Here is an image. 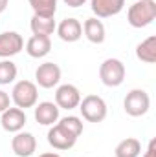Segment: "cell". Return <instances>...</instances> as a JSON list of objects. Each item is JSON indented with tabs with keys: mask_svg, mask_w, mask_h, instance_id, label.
<instances>
[{
	"mask_svg": "<svg viewBox=\"0 0 156 157\" xmlns=\"http://www.w3.org/2000/svg\"><path fill=\"white\" fill-rule=\"evenodd\" d=\"M136 57L142 62H147V64L156 62V37L154 35L147 37L145 40H142L136 46Z\"/></svg>",
	"mask_w": 156,
	"mask_h": 157,
	"instance_id": "obj_18",
	"label": "cell"
},
{
	"mask_svg": "<svg viewBox=\"0 0 156 157\" xmlns=\"http://www.w3.org/2000/svg\"><path fill=\"white\" fill-rule=\"evenodd\" d=\"M123 108H125L127 115H130V117H142L151 108V97H149V93L145 90H140V88L130 90L127 93L125 101H123Z\"/></svg>",
	"mask_w": 156,
	"mask_h": 157,
	"instance_id": "obj_4",
	"label": "cell"
},
{
	"mask_svg": "<svg viewBox=\"0 0 156 157\" xmlns=\"http://www.w3.org/2000/svg\"><path fill=\"white\" fill-rule=\"evenodd\" d=\"M81 102V91L74 84H63L57 88L55 91V104L59 106V110H74L77 108Z\"/></svg>",
	"mask_w": 156,
	"mask_h": 157,
	"instance_id": "obj_7",
	"label": "cell"
},
{
	"mask_svg": "<svg viewBox=\"0 0 156 157\" xmlns=\"http://www.w3.org/2000/svg\"><path fill=\"white\" fill-rule=\"evenodd\" d=\"M35 78H37V84L40 88L50 90V88L59 84V80H61V68L55 62H44V64H40L37 68Z\"/></svg>",
	"mask_w": 156,
	"mask_h": 157,
	"instance_id": "obj_9",
	"label": "cell"
},
{
	"mask_svg": "<svg viewBox=\"0 0 156 157\" xmlns=\"http://www.w3.org/2000/svg\"><path fill=\"white\" fill-rule=\"evenodd\" d=\"M81 115L88 122H103L107 119V102L99 95H86L77 106Z\"/></svg>",
	"mask_w": 156,
	"mask_h": 157,
	"instance_id": "obj_3",
	"label": "cell"
},
{
	"mask_svg": "<svg viewBox=\"0 0 156 157\" xmlns=\"http://www.w3.org/2000/svg\"><path fill=\"white\" fill-rule=\"evenodd\" d=\"M50 49H51V40H50V37H44V35H33L26 42V53L33 59L46 57L50 53Z\"/></svg>",
	"mask_w": 156,
	"mask_h": 157,
	"instance_id": "obj_16",
	"label": "cell"
},
{
	"mask_svg": "<svg viewBox=\"0 0 156 157\" xmlns=\"http://www.w3.org/2000/svg\"><path fill=\"white\" fill-rule=\"evenodd\" d=\"M125 7V0H90V9L96 18H109L121 13Z\"/></svg>",
	"mask_w": 156,
	"mask_h": 157,
	"instance_id": "obj_11",
	"label": "cell"
},
{
	"mask_svg": "<svg viewBox=\"0 0 156 157\" xmlns=\"http://www.w3.org/2000/svg\"><path fill=\"white\" fill-rule=\"evenodd\" d=\"M31 9H33V15H39V17H55V11H57V0H28Z\"/></svg>",
	"mask_w": 156,
	"mask_h": 157,
	"instance_id": "obj_20",
	"label": "cell"
},
{
	"mask_svg": "<svg viewBox=\"0 0 156 157\" xmlns=\"http://www.w3.org/2000/svg\"><path fill=\"white\" fill-rule=\"evenodd\" d=\"M35 121L42 126H53L59 121V106L50 101L35 104Z\"/></svg>",
	"mask_w": 156,
	"mask_h": 157,
	"instance_id": "obj_14",
	"label": "cell"
},
{
	"mask_svg": "<svg viewBox=\"0 0 156 157\" xmlns=\"http://www.w3.org/2000/svg\"><path fill=\"white\" fill-rule=\"evenodd\" d=\"M7 4H9V0H0V13H4V11H6Z\"/></svg>",
	"mask_w": 156,
	"mask_h": 157,
	"instance_id": "obj_26",
	"label": "cell"
},
{
	"mask_svg": "<svg viewBox=\"0 0 156 157\" xmlns=\"http://www.w3.org/2000/svg\"><path fill=\"white\" fill-rule=\"evenodd\" d=\"M142 152V143L136 137H127L121 143H117L114 154L116 157H138Z\"/></svg>",
	"mask_w": 156,
	"mask_h": 157,
	"instance_id": "obj_19",
	"label": "cell"
},
{
	"mask_svg": "<svg viewBox=\"0 0 156 157\" xmlns=\"http://www.w3.org/2000/svg\"><path fill=\"white\" fill-rule=\"evenodd\" d=\"M59 124H61L66 132H70L72 135H76V137H79V135L83 133V121L79 117H76V115H68V117L61 119Z\"/></svg>",
	"mask_w": 156,
	"mask_h": 157,
	"instance_id": "obj_22",
	"label": "cell"
},
{
	"mask_svg": "<svg viewBox=\"0 0 156 157\" xmlns=\"http://www.w3.org/2000/svg\"><path fill=\"white\" fill-rule=\"evenodd\" d=\"M39 157H61L59 154H53V152H46V154H40Z\"/></svg>",
	"mask_w": 156,
	"mask_h": 157,
	"instance_id": "obj_27",
	"label": "cell"
},
{
	"mask_svg": "<svg viewBox=\"0 0 156 157\" xmlns=\"http://www.w3.org/2000/svg\"><path fill=\"white\" fill-rule=\"evenodd\" d=\"M63 2H64L68 7H81L86 0H63Z\"/></svg>",
	"mask_w": 156,
	"mask_h": 157,
	"instance_id": "obj_25",
	"label": "cell"
},
{
	"mask_svg": "<svg viewBox=\"0 0 156 157\" xmlns=\"http://www.w3.org/2000/svg\"><path fill=\"white\" fill-rule=\"evenodd\" d=\"M59 39L63 42H77L81 37H83V26L77 18H64L61 20V24L55 28Z\"/></svg>",
	"mask_w": 156,
	"mask_h": 157,
	"instance_id": "obj_13",
	"label": "cell"
},
{
	"mask_svg": "<svg viewBox=\"0 0 156 157\" xmlns=\"http://www.w3.org/2000/svg\"><path fill=\"white\" fill-rule=\"evenodd\" d=\"M99 78L105 86L116 88L125 80V64L119 59H107L99 66Z\"/></svg>",
	"mask_w": 156,
	"mask_h": 157,
	"instance_id": "obj_5",
	"label": "cell"
},
{
	"mask_svg": "<svg viewBox=\"0 0 156 157\" xmlns=\"http://www.w3.org/2000/svg\"><path fill=\"white\" fill-rule=\"evenodd\" d=\"M30 28L33 31V35H44V37H50L57 24H55V18L53 17H39V15H33L31 17V22H30Z\"/></svg>",
	"mask_w": 156,
	"mask_h": 157,
	"instance_id": "obj_17",
	"label": "cell"
},
{
	"mask_svg": "<svg viewBox=\"0 0 156 157\" xmlns=\"http://www.w3.org/2000/svg\"><path fill=\"white\" fill-rule=\"evenodd\" d=\"M24 49V39L17 31L0 33V59H9Z\"/></svg>",
	"mask_w": 156,
	"mask_h": 157,
	"instance_id": "obj_8",
	"label": "cell"
},
{
	"mask_svg": "<svg viewBox=\"0 0 156 157\" xmlns=\"http://www.w3.org/2000/svg\"><path fill=\"white\" fill-rule=\"evenodd\" d=\"M9 102H11V101H9V95H7L4 90H0V113L9 108Z\"/></svg>",
	"mask_w": 156,
	"mask_h": 157,
	"instance_id": "obj_23",
	"label": "cell"
},
{
	"mask_svg": "<svg viewBox=\"0 0 156 157\" xmlns=\"http://www.w3.org/2000/svg\"><path fill=\"white\" fill-rule=\"evenodd\" d=\"M26 121H28V117H26L24 110H20V108H7L6 112H2V119H0L2 128L11 133L20 132L24 128Z\"/></svg>",
	"mask_w": 156,
	"mask_h": 157,
	"instance_id": "obj_12",
	"label": "cell"
},
{
	"mask_svg": "<svg viewBox=\"0 0 156 157\" xmlns=\"http://www.w3.org/2000/svg\"><path fill=\"white\" fill-rule=\"evenodd\" d=\"M37 99H39V91H37V86L31 80H18L13 86L11 101L15 102L17 108H20V110L33 108L37 104Z\"/></svg>",
	"mask_w": 156,
	"mask_h": 157,
	"instance_id": "obj_2",
	"label": "cell"
},
{
	"mask_svg": "<svg viewBox=\"0 0 156 157\" xmlns=\"http://www.w3.org/2000/svg\"><path fill=\"white\" fill-rule=\"evenodd\" d=\"M83 33L84 37L90 40L92 44H103L105 42V37H107V31H105V24L92 17V18H86L84 24H83Z\"/></svg>",
	"mask_w": 156,
	"mask_h": 157,
	"instance_id": "obj_15",
	"label": "cell"
},
{
	"mask_svg": "<svg viewBox=\"0 0 156 157\" xmlns=\"http://www.w3.org/2000/svg\"><path fill=\"white\" fill-rule=\"evenodd\" d=\"M48 143H50V146H53L55 150H70V148L76 146L77 137L72 135L70 132H66V130L57 122V124H53V126L50 128V132H48Z\"/></svg>",
	"mask_w": 156,
	"mask_h": 157,
	"instance_id": "obj_6",
	"label": "cell"
},
{
	"mask_svg": "<svg viewBox=\"0 0 156 157\" xmlns=\"http://www.w3.org/2000/svg\"><path fill=\"white\" fill-rule=\"evenodd\" d=\"M156 18V0H138L127 11V20L132 28L142 29L154 22Z\"/></svg>",
	"mask_w": 156,
	"mask_h": 157,
	"instance_id": "obj_1",
	"label": "cell"
},
{
	"mask_svg": "<svg viewBox=\"0 0 156 157\" xmlns=\"http://www.w3.org/2000/svg\"><path fill=\"white\" fill-rule=\"evenodd\" d=\"M37 148V141L33 137V133L30 132H17V135L11 139V150L17 157H30L33 155Z\"/></svg>",
	"mask_w": 156,
	"mask_h": 157,
	"instance_id": "obj_10",
	"label": "cell"
},
{
	"mask_svg": "<svg viewBox=\"0 0 156 157\" xmlns=\"http://www.w3.org/2000/svg\"><path fill=\"white\" fill-rule=\"evenodd\" d=\"M17 73H18V70L11 60H6V59L0 60V86L11 84L17 78Z\"/></svg>",
	"mask_w": 156,
	"mask_h": 157,
	"instance_id": "obj_21",
	"label": "cell"
},
{
	"mask_svg": "<svg viewBox=\"0 0 156 157\" xmlns=\"http://www.w3.org/2000/svg\"><path fill=\"white\" fill-rule=\"evenodd\" d=\"M143 157H156V139H151L149 141V146H147Z\"/></svg>",
	"mask_w": 156,
	"mask_h": 157,
	"instance_id": "obj_24",
	"label": "cell"
}]
</instances>
